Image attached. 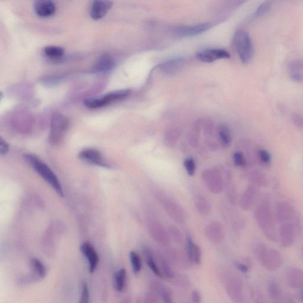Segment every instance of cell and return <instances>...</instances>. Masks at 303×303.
<instances>
[{"label": "cell", "instance_id": "cell-1", "mask_svg": "<svg viewBox=\"0 0 303 303\" xmlns=\"http://www.w3.org/2000/svg\"><path fill=\"white\" fill-rule=\"evenodd\" d=\"M255 217L265 237L273 242L277 241L274 215L269 200H264L259 204L255 210Z\"/></svg>", "mask_w": 303, "mask_h": 303}, {"label": "cell", "instance_id": "cell-2", "mask_svg": "<svg viewBox=\"0 0 303 303\" xmlns=\"http://www.w3.org/2000/svg\"><path fill=\"white\" fill-rule=\"evenodd\" d=\"M255 253L259 263L264 269L269 272H276L283 264V258L277 250L259 243L256 244Z\"/></svg>", "mask_w": 303, "mask_h": 303}, {"label": "cell", "instance_id": "cell-3", "mask_svg": "<svg viewBox=\"0 0 303 303\" xmlns=\"http://www.w3.org/2000/svg\"><path fill=\"white\" fill-rule=\"evenodd\" d=\"M25 158L26 161L29 163V164L37 172V173L43 180H45L60 196H64L63 191L59 180L47 165L33 154H26Z\"/></svg>", "mask_w": 303, "mask_h": 303}, {"label": "cell", "instance_id": "cell-4", "mask_svg": "<svg viewBox=\"0 0 303 303\" xmlns=\"http://www.w3.org/2000/svg\"><path fill=\"white\" fill-rule=\"evenodd\" d=\"M234 42L241 62L249 63L253 55V43L249 33L243 29L238 30L234 35Z\"/></svg>", "mask_w": 303, "mask_h": 303}, {"label": "cell", "instance_id": "cell-5", "mask_svg": "<svg viewBox=\"0 0 303 303\" xmlns=\"http://www.w3.org/2000/svg\"><path fill=\"white\" fill-rule=\"evenodd\" d=\"M69 126V119L61 113L52 116L49 140L51 144L58 145L62 141Z\"/></svg>", "mask_w": 303, "mask_h": 303}, {"label": "cell", "instance_id": "cell-6", "mask_svg": "<svg viewBox=\"0 0 303 303\" xmlns=\"http://www.w3.org/2000/svg\"><path fill=\"white\" fill-rule=\"evenodd\" d=\"M130 94V90H121L108 93L100 98H89L84 101L85 106L91 109H100L115 102L123 100Z\"/></svg>", "mask_w": 303, "mask_h": 303}, {"label": "cell", "instance_id": "cell-7", "mask_svg": "<svg viewBox=\"0 0 303 303\" xmlns=\"http://www.w3.org/2000/svg\"><path fill=\"white\" fill-rule=\"evenodd\" d=\"M225 288L227 295L234 303H243L246 300L243 281L240 276L234 274L227 276Z\"/></svg>", "mask_w": 303, "mask_h": 303}, {"label": "cell", "instance_id": "cell-8", "mask_svg": "<svg viewBox=\"0 0 303 303\" xmlns=\"http://www.w3.org/2000/svg\"><path fill=\"white\" fill-rule=\"evenodd\" d=\"M202 177L207 188L212 193L218 194L223 191V176L218 169H207L203 172Z\"/></svg>", "mask_w": 303, "mask_h": 303}, {"label": "cell", "instance_id": "cell-9", "mask_svg": "<svg viewBox=\"0 0 303 303\" xmlns=\"http://www.w3.org/2000/svg\"><path fill=\"white\" fill-rule=\"evenodd\" d=\"M158 198L163 208L173 219L179 223L185 222V212L179 203L165 195H159Z\"/></svg>", "mask_w": 303, "mask_h": 303}, {"label": "cell", "instance_id": "cell-10", "mask_svg": "<svg viewBox=\"0 0 303 303\" xmlns=\"http://www.w3.org/2000/svg\"><path fill=\"white\" fill-rule=\"evenodd\" d=\"M149 231L153 240L163 247H168L171 243V239L168 232L164 227L156 221H152L149 224Z\"/></svg>", "mask_w": 303, "mask_h": 303}, {"label": "cell", "instance_id": "cell-11", "mask_svg": "<svg viewBox=\"0 0 303 303\" xmlns=\"http://www.w3.org/2000/svg\"><path fill=\"white\" fill-rule=\"evenodd\" d=\"M79 157L81 160L89 164L104 168L111 167L109 163L105 159L100 152L94 149H86L83 150L80 152Z\"/></svg>", "mask_w": 303, "mask_h": 303}, {"label": "cell", "instance_id": "cell-12", "mask_svg": "<svg viewBox=\"0 0 303 303\" xmlns=\"http://www.w3.org/2000/svg\"><path fill=\"white\" fill-rule=\"evenodd\" d=\"M197 59L204 62L211 63L221 59H229L231 55L222 49H208L198 52Z\"/></svg>", "mask_w": 303, "mask_h": 303}, {"label": "cell", "instance_id": "cell-13", "mask_svg": "<svg viewBox=\"0 0 303 303\" xmlns=\"http://www.w3.org/2000/svg\"><path fill=\"white\" fill-rule=\"evenodd\" d=\"M284 278L290 288L293 289L303 288V270L299 268H288L285 272Z\"/></svg>", "mask_w": 303, "mask_h": 303}, {"label": "cell", "instance_id": "cell-14", "mask_svg": "<svg viewBox=\"0 0 303 303\" xmlns=\"http://www.w3.org/2000/svg\"><path fill=\"white\" fill-rule=\"evenodd\" d=\"M297 231L292 223H285L281 226L279 231V242L283 247L292 246L295 242Z\"/></svg>", "mask_w": 303, "mask_h": 303}, {"label": "cell", "instance_id": "cell-15", "mask_svg": "<svg viewBox=\"0 0 303 303\" xmlns=\"http://www.w3.org/2000/svg\"><path fill=\"white\" fill-rule=\"evenodd\" d=\"M211 26L208 23L191 26H181L175 29L174 34L180 37L196 36L209 30Z\"/></svg>", "mask_w": 303, "mask_h": 303}, {"label": "cell", "instance_id": "cell-16", "mask_svg": "<svg viewBox=\"0 0 303 303\" xmlns=\"http://www.w3.org/2000/svg\"><path fill=\"white\" fill-rule=\"evenodd\" d=\"M81 251L88 261L90 273H94L98 267L99 256L97 251L91 244L85 242L81 244Z\"/></svg>", "mask_w": 303, "mask_h": 303}, {"label": "cell", "instance_id": "cell-17", "mask_svg": "<svg viewBox=\"0 0 303 303\" xmlns=\"http://www.w3.org/2000/svg\"><path fill=\"white\" fill-rule=\"evenodd\" d=\"M207 237L212 243L222 242L224 238V231L222 224L217 221H212L206 229Z\"/></svg>", "mask_w": 303, "mask_h": 303}, {"label": "cell", "instance_id": "cell-18", "mask_svg": "<svg viewBox=\"0 0 303 303\" xmlns=\"http://www.w3.org/2000/svg\"><path fill=\"white\" fill-rule=\"evenodd\" d=\"M258 191L254 185H250L241 197L240 206L244 211H249L251 209L257 199Z\"/></svg>", "mask_w": 303, "mask_h": 303}, {"label": "cell", "instance_id": "cell-19", "mask_svg": "<svg viewBox=\"0 0 303 303\" xmlns=\"http://www.w3.org/2000/svg\"><path fill=\"white\" fill-rule=\"evenodd\" d=\"M112 5L110 1H95L91 5L90 16L94 20L103 19L110 10Z\"/></svg>", "mask_w": 303, "mask_h": 303}, {"label": "cell", "instance_id": "cell-20", "mask_svg": "<svg viewBox=\"0 0 303 303\" xmlns=\"http://www.w3.org/2000/svg\"><path fill=\"white\" fill-rule=\"evenodd\" d=\"M295 214V211L293 206L289 203L282 202L279 203L276 206L275 217L276 220L280 223H287V221L292 219Z\"/></svg>", "mask_w": 303, "mask_h": 303}, {"label": "cell", "instance_id": "cell-21", "mask_svg": "<svg viewBox=\"0 0 303 303\" xmlns=\"http://www.w3.org/2000/svg\"><path fill=\"white\" fill-rule=\"evenodd\" d=\"M34 9L37 16L48 17L54 15L56 12L57 8L54 2L51 1L39 0L35 2Z\"/></svg>", "mask_w": 303, "mask_h": 303}, {"label": "cell", "instance_id": "cell-22", "mask_svg": "<svg viewBox=\"0 0 303 303\" xmlns=\"http://www.w3.org/2000/svg\"><path fill=\"white\" fill-rule=\"evenodd\" d=\"M31 274L29 278V281L37 280L45 278L47 274V269L44 264L37 258H32L30 262Z\"/></svg>", "mask_w": 303, "mask_h": 303}, {"label": "cell", "instance_id": "cell-23", "mask_svg": "<svg viewBox=\"0 0 303 303\" xmlns=\"http://www.w3.org/2000/svg\"><path fill=\"white\" fill-rule=\"evenodd\" d=\"M186 255L190 262L200 265L202 261V252L199 246L194 243L190 238H186Z\"/></svg>", "mask_w": 303, "mask_h": 303}, {"label": "cell", "instance_id": "cell-24", "mask_svg": "<svg viewBox=\"0 0 303 303\" xmlns=\"http://www.w3.org/2000/svg\"><path fill=\"white\" fill-rule=\"evenodd\" d=\"M143 252H144V255L148 266L150 268L152 272L156 276H158V277H163L162 273L156 262L157 259H156L152 250L148 246H144V248H143Z\"/></svg>", "mask_w": 303, "mask_h": 303}, {"label": "cell", "instance_id": "cell-25", "mask_svg": "<svg viewBox=\"0 0 303 303\" xmlns=\"http://www.w3.org/2000/svg\"><path fill=\"white\" fill-rule=\"evenodd\" d=\"M184 60L182 58H174L163 63L160 68L166 74L174 75L180 71L184 65Z\"/></svg>", "mask_w": 303, "mask_h": 303}, {"label": "cell", "instance_id": "cell-26", "mask_svg": "<svg viewBox=\"0 0 303 303\" xmlns=\"http://www.w3.org/2000/svg\"><path fill=\"white\" fill-rule=\"evenodd\" d=\"M267 290L270 298L274 303H281L284 299L283 293L280 285L275 279H271L268 282Z\"/></svg>", "mask_w": 303, "mask_h": 303}, {"label": "cell", "instance_id": "cell-27", "mask_svg": "<svg viewBox=\"0 0 303 303\" xmlns=\"http://www.w3.org/2000/svg\"><path fill=\"white\" fill-rule=\"evenodd\" d=\"M115 65V61L109 54H104L99 58L92 68V71L94 72H101L109 71Z\"/></svg>", "mask_w": 303, "mask_h": 303}, {"label": "cell", "instance_id": "cell-28", "mask_svg": "<svg viewBox=\"0 0 303 303\" xmlns=\"http://www.w3.org/2000/svg\"><path fill=\"white\" fill-rule=\"evenodd\" d=\"M217 136L220 144L223 148H227L231 144V130L226 124H221L218 127Z\"/></svg>", "mask_w": 303, "mask_h": 303}, {"label": "cell", "instance_id": "cell-29", "mask_svg": "<svg viewBox=\"0 0 303 303\" xmlns=\"http://www.w3.org/2000/svg\"><path fill=\"white\" fill-rule=\"evenodd\" d=\"M157 260L158 261L159 269L161 270L163 276L170 279L173 278L175 273L172 270L171 265L166 256L161 253H158L157 255Z\"/></svg>", "mask_w": 303, "mask_h": 303}, {"label": "cell", "instance_id": "cell-30", "mask_svg": "<svg viewBox=\"0 0 303 303\" xmlns=\"http://www.w3.org/2000/svg\"><path fill=\"white\" fill-rule=\"evenodd\" d=\"M194 205L197 210V212L201 214L208 215L211 212V206L202 195H197L194 197Z\"/></svg>", "mask_w": 303, "mask_h": 303}, {"label": "cell", "instance_id": "cell-31", "mask_svg": "<svg viewBox=\"0 0 303 303\" xmlns=\"http://www.w3.org/2000/svg\"><path fill=\"white\" fill-rule=\"evenodd\" d=\"M127 279V272L124 269H121L116 272L114 275V287L118 292H121L124 290Z\"/></svg>", "mask_w": 303, "mask_h": 303}, {"label": "cell", "instance_id": "cell-32", "mask_svg": "<svg viewBox=\"0 0 303 303\" xmlns=\"http://www.w3.org/2000/svg\"><path fill=\"white\" fill-rule=\"evenodd\" d=\"M181 135H182V132L179 128L169 129L165 134V144L169 148H174L179 141Z\"/></svg>", "mask_w": 303, "mask_h": 303}, {"label": "cell", "instance_id": "cell-33", "mask_svg": "<svg viewBox=\"0 0 303 303\" xmlns=\"http://www.w3.org/2000/svg\"><path fill=\"white\" fill-rule=\"evenodd\" d=\"M44 53L49 59L59 60L63 56L64 50L60 46H48L44 49Z\"/></svg>", "mask_w": 303, "mask_h": 303}, {"label": "cell", "instance_id": "cell-34", "mask_svg": "<svg viewBox=\"0 0 303 303\" xmlns=\"http://www.w3.org/2000/svg\"><path fill=\"white\" fill-rule=\"evenodd\" d=\"M170 281L174 285L181 288H188L190 285L189 278L182 273H175L173 277L170 279Z\"/></svg>", "mask_w": 303, "mask_h": 303}, {"label": "cell", "instance_id": "cell-35", "mask_svg": "<svg viewBox=\"0 0 303 303\" xmlns=\"http://www.w3.org/2000/svg\"><path fill=\"white\" fill-rule=\"evenodd\" d=\"M200 127L199 124H196L189 134L188 142L191 147L197 148L200 141Z\"/></svg>", "mask_w": 303, "mask_h": 303}, {"label": "cell", "instance_id": "cell-36", "mask_svg": "<svg viewBox=\"0 0 303 303\" xmlns=\"http://www.w3.org/2000/svg\"><path fill=\"white\" fill-rule=\"evenodd\" d=\"M130 261L134 273H138L142 270V261L138 253L132 251L130 253Z\"/></svg>", "mask_w": 303, "mask_h": 303}, {"label": "cell", "instance_id": "cell-37", "mask_svg": "<svg viewBox=\"0 0 303 303\" xmlns=\"http://www.w3.org/2000/svg\"><path fill=\"white\" fill-rule=\"evenodd\" d=\"M250 179L255 185L265 186H267L268 181L264 174L258 171L253 172L250 174Z\"/></svg>", "mask_w": 303, "mask_h": 303}, {"label": "cell", "instance_id": "cell-38", "mask_svg": "<svg viewBox=\"0 0 303 303\" xmlns=\"http://www.w3.org/2000/svg\"><path fill=\"white\" fill-rule=\"evenodd\" d=\"M250 295L253 303H267L264 294L257 287H252L250 288Z\"/></svg>", "mask_w": 303, "mask_h": 303}, {"label": "cell", "instance_id": "cell-39", "mask_svg": "<svg viewBox=\"0 0 303 303\" xmlns=\"http://www.w3.org/2000/svg\"><path fill=\"white\" fill-rule=\"evenodd\" d=\"M168 234L170 238L173 239L175 242L177 243H182V232L177 227L171 226L168 227Z\"/></svg>", "mask_w": 303, "mask_h": 303}, {"label": "cell", "instance_id": "cell-40", "mask_svg": "<svg viewBox=\"0 0 303 303\" xmlns=\"http://www.w3.org/2000/svg\"><path fill=\"white\" fill-rule=\"evenodd\" d=\"M234 164L238 167H244L246 165V159L241 152H236L233 156Z\"/></svg>", "mask_w": 303, "mask_h": 303}, {"label": "cell", "instance_id": "cell-41", "mask_svg": "<svg viewBox=\"0 0 303 303\" xmlns=\"http://www.w3.org/2000/svg\"><path fill=\"white\" fill-rule=\"evenodd\" d=\"M90 290L88 284L84 282L81 288L79 302L78 303H90Z\"/></svg>", "mask_w": 303, "mask_h": 303}, {"label": "cell", "instance_id": "cell-42", "mask_svg": "<svg viewBox=\"0 0 303 303\" xmlns=\"http://www.w3.org/2000/svg\"><path fill=\"white\" fill-rule=\"evenodd\" d=\"M183 165H184L186 173L189 176H193L196 170V163H195L194 159L191 158H186L183 162Z\"/></svg>", "mask_w": 303, "mask_h": 303}, {"label": "cell", "instance_id": "cell-43", "mask_svg": "<svg viewBox=\"0 0 303 303\" xmlns=\"http://www.w3.org/2000/svg\"><path fill=\"white\" fill-rule=\"evenodd\" d=\"M272 7V1H265L259 5V7L256 10L255 15L256 16H262L267 14L270 10Z\"/></svg>", "mask_w": 303, "mask_h": 303}, {"label": "cell", "instance_id": "cell-44", "mask_svg": "<svg viewBox=\"0 0 303 303\" xmlns=\"http://www.w3.org/2000/svg\"><path fill=\"white\" fill-rule=\"evenodd\" d=\"M150 290L153 291L157 294L159 297L162 292V291L164 290L165 286L164 284L161 283V282L156 280H152L150 282Z\"/></svg>", "mask_w": 303, "mask_h": 303}, {"label": "cell", "instance_id": "cell-45", "mask_svg": "<svg viewBox=\"0 0 303 303\" xmlns=\"http://www.w3.org/2000/svg\"><path fill=\"white\" fill-rule=\"evenodd\" d=\"M160 297L153 291L149 290L145 294L143 303H159Z\"/></svg>", "mask_w": 303, "mask_h": 303}, {"label": "cell", "instance_id": "cell-46", "mask_svg": "<svg viewBox=\"0 0 303 303\" xmlns=\"http://www.w3.org/2000/svg\"><path fill=\"white\" fill-rule=\"evenodd\" d=\"M160 298H161L164 303H175L171 291L167 287H165L164 290L162 291Z\"/></svg>", "mask_w": 303, "mask_h": 303}, {"label": "cell", "instance_id": "cell-47", "mask_svg": "<svg viewBox=\"0 0 303 303\" xmlns=\"http://www.w3.org/2000/svg\"><path fill=\"white\" fill-rule=\"evenodd\" d=\"M289 71L301 72L303 70V60H294L288 65Z\"/></svg>", "mask_w": 303, "mask_h": 303}, {"label": "cell", "instance_id": "cell-48", "mask_svg": "<svg viewBox=\"0 0 303 303\" xmlns=\"http://www.w3.org/2000/svg\"><path fill=\"white\" fill-rule=\"evenodd\" d=\"M258 155L262 162L265 164H269L271 161V155L269 152L264 150H259Z\"/></svg>", "mask_w": 303, "mask_h": 303}, {"label": "cell", "instance_id": "cell-49", "mask_svg": "<svg viewBox=\"0 0 303 303\" xmlns=\"http://www.w3.org/2000/svg\"><path fill=\"white\" fill-rule=\"evenodd\" d=\"M235 266L241 273H247L249 272V265L243 263V262H236L235 263Z\"/></svg>", "mask_w": 303, "mask_h": 303}, {"label": "cell", "instance_id": "cell-50", "mask_svg": "<svg viewBox=\"0 0 303 303\" xmlns=\"http://www.w3.org/2000/svg\"><path fill=\"white\" fill-rule=\"evenodd\" d=\"M292 119L294 123L297 127L303 128V116L299 114H294Z\"/></svg>", "mask_w": 303, "mask_h": 303}, {"label": "cell", "instance_id": "cell-51", "mask_svg": "<svg viewBox=\"0 0 303 303\" xmlns=\"http://www.w3.org/2000/svg\"><path fill=\"white\" fill-rule=\"evenodd\" d=\"M8 145L3 139H1L0 141V153L1 155H4L6 154L8 151Z\"/></svg>", "mask_w": 303, "mask_h": 303}, {"label": "cell", "instance_id": "cell-52", "mask_svg": "<svg viewBox=\"0 0 303 303\" xmlns=\"http://www.w3.org/2000/svg\"><path fill=\"white\" fill-rule=\"evenodd\" d=\"M191 299L193 303H201L202 297L199 291L194 290L191 293Z\"/></svg>", "mask_w": 303, "mask_h": 303}, {"label": "cell", "instance_id": "cell-53", "mask_svg": "<svg viewBox=\"0 0 303 303\" xmlns=\"http://www.w3.org/2000/svg\"><path fill=\"white\" fill-rule=\"evenodd\" d=\"M282 303H295V302L293 301V300L291 299V297H288V296L284 297V298L283 299V301H282Z\"/></svg>", "mask_w": 303, "mask_h": 303}, {"label": "cell", "instance_id": "cell-54", "mask_svg": "<svg viewBox=\"0 0 303 303\" xmlns=\"http://www.w3.org/2000/svg\"><path fill=\"white\" fill-rule=\"evenodd\" d=\"M120 303H132V302H131V300L130 299H125L122 300Z\"/></svg>", "mask_w": 303, "mask_h": 303}, {"label": "cell", "instance_id": "cell-55", "mask_svg": "<svg viewBox=\"0 0 303 303\" xmlns=\"http://www.w3.org/2000/svg\"><path fill=\"white\" fill-rule=\"evenodd\" d=\"M300 299H301L302 302L303 303V288H302L301 293H300Z\"/></svg>", "mask_w": 303, "mask_h": 303}, {"label": "cell", "instance_id": "cell-56", "mask_svg": "<svg viewBox=\"0 0 303 303\" xmlns=\"http://www.w3.org/2000/svg\"><path fill=\"white\" fill-rule=\"evenodd\" d=\"M243 303H250L249 302H248V300H247V299L245 300V301H244V302Z\"/></svg>", "mask_w": 303, "mask_h": 303}, {"label": "cell", "instance_id": "cell-57", "mask_svg": "<svg viewBox=\"0 0 303 303\" xmlns=\"http://www.w3.org/2000/svg\"></svg>", "mask_w": 303, "mask_h": 303}]
</instances>
